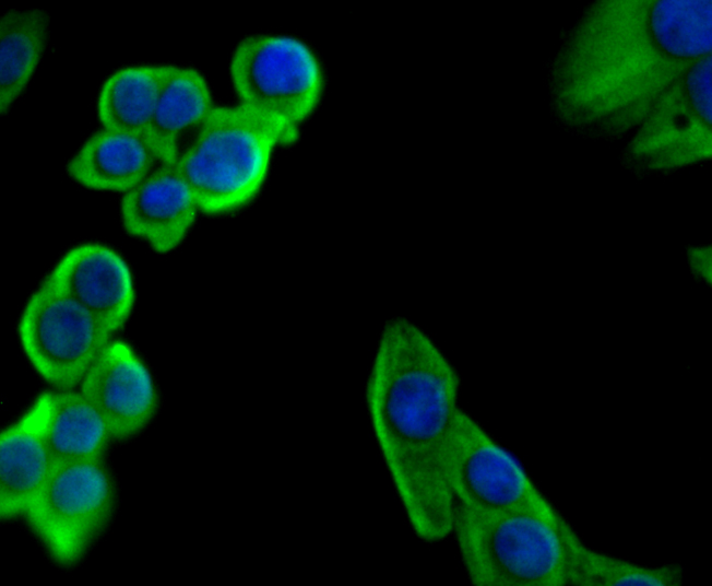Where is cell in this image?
I'll return each instance as SVG.
<instances>
[{"label":"cell","mask_w":712,"mask_h":586,"mask_svg":"<svg viewBox=\"0 0 712 586\" xmlns=\"http://www.w3.org/2000/svg\"><path fill=\"white\" fill-rule=\"evenodd\" d=\"M568 586H678L679 565H644L589 548L571 529L568 537Z\"/></svg>","instance_id":"obj_19"},{"label":"cell","mask_w":712,"mask_h":586,"mask_svg":"<svg viewBox=\"0 0 712 586\" xmlns=\"http://www.w3.org/2000/svg\"><path fill=\"white\" fill-rule=\"evenodd\" d=\"M229 78L238 103L276 122L290 140L324 90L319 57L288 34L254 33L240 39L230 56Z\"/></svg>","instance_id":"obj_5"},{"label":"cell","mask_w":712,"mask_h":586,"mask_svg":"<svg viewBox=\"0 0 712 586\" xmlns=\"http://www.w3.org/2000/svg\"><path fill=\"white\" fill-rule=\"evenodd\" d=\"M49 13L9 9L0 16V112L7 113L33 78L47 47Z\"/></svg>","instance_id":"obj_17"},{"label":"cell","mask_w":712,"mask_h":586,"mask_svg":"<svg viewBox=\"0 0 712 586\" xmlns=\"http://www.w3.org/2000/svg\"><path fill=\"white\" fill-rule=\"evenodd\" d=\"M57 465L41 394L0 434V517H24Z\"/></svg>","instance_id":"obj_13"},{"label":"cell","mask_w":712,"mask_h":586,"mask_svg":"<svg viewBox=\"0 0 712 586\" xmlns=\"http://www.w3.org/2000/svg\"><path fill=\"white\" fill-rule=\"evenodd\" d=\"M78 388L102 413L115 440L141 433L159 408V392L151 370L131 344L115 338Z\"/></svg>","instance_id":"obj_10"},{"label":"cell","mask_w":712,"mask_h":586,"mask_svg":"<svg viewBox=\"0 0 712 586\" xmlns=\"http://www.w3.org/2000/svg\"><path fill=\"white\" fill-rule=\"evenodd\" d=\"M690 266L697 274L705 280L711 276V247L709 245H697L688 250Z\"/></svg>","instance_id":"obj_20"},{"label":"cell","mask_w":712,"mask_h":586,"mask_svg":"<svg viewBox=\"0 0 712 586\" xmlns=\"http://www.w3.org/2000/svg\"><path fill=\"white\" fill-rule=\"evenodd\" d=\"M24 355L54 389L76 388L114 339L96 317L45 278L17 321Z\"/></svg>","instance_id":"obj_9"},{"label":"cell","mask_w":712,"mask_h":586,"mask_svg":"<svg viewBox=\"0 0 712 586\" xmlns=\"http://www.w3.org/2000/svg\"><path fill=\"white\" fill-rule=\"evenodd\" d=\"M169 66L138 63L111 72L97 96V116L102 127L146 134Z\"/></svg>","instance_id":"obj_18"},{"label":"cell","mask_w":712,"mask_h":586,"mask_svg":"<svg viewBox=\"0 0 712 586\" xmlns=\"http://www.w3.org/2000/svg\"><path fill=\"white\" fill-rule=\"evenodd\" d=\"M41 396L46 436L57 462L105 458L115 437L102 413L78 387Z\"/></svg>","instance_id":"obj_16"},{"label":"cell","mask_w":712,"mask_h":586,"mask_svg":"<svg viewBox=\"0 0 712 586\" xmlns=\"http://www.w3.org/2000/svg\"><path fill=\"white\" fill-rule=\"evenodd\" d=\"M460 394L459 372L422 326L405 316L383 324L366 378V409L402 511L425 542L452 534L455 502L443 461Z\"/></svg>","instance_id":"obj_2"},{"label":"cell","mask_w":712,"mask_h":586,"mask_svg":"<svg viewBox=\"0 0 712 586\" xmlns=\"http://www.w3.org/2000/svg\"><path fill=\"white\" fill-rule=\"evenodd\" d=\"M117 485L105 458L57 462L24 518L50 558L80 562L108 527Z\"/></svg>","instance_id":"obj_7"},{"label":"cell","mask_w":712,"mask_h":586,"mask_svg":"<svg viewBox=\"0 0 712 586\" xmlns=\"http://www.w3.org/2000/svg\"><path fill=\"white\" fill-rule=\"evenodd\" d=\"M159 163L145 133L102 127L70 157L67 173L90 189L123 194Z\"/></svg>","instance_id":"obj_14"},{"label":"cell","mask_w":712,"mask_h":586,"mask_svg":"<svg viewBox=\"0 0 712 586\" xmlns=\"http://www.w3.org/2000/svg\"><path fill=\"white\" fill-rule=\"evenodd\" d=\"M114 335L130 319L135 281L127 260L112 247L86 242L67 250L46 277Z\"/></svg>","instance_id":"obj_11"},{"label":"cell","mask_w":712,"mask_h":586,"mask_svg":"<svg viewBox=\"0 0 712 586\" xmlns=\"http://www.w3.org/2000/svg\"><path fill=\"white\" fill-rule=\"evenodd\" d=\"M561 515L480 513L455 505L452 534L476 586H568V537Z\"/></svg>","instance_id":"obj_4"},{"label":"cell","mask_w":712,"mask_h":586,"mask_svg":"<svg viewBox=\"0 0 712 586\" xmlns=\"http://www.w3.org/2000/svg\"><path fill=\"white\" fill-rule=\"evenodd\" d=\"M621 161L661 175L712 159V55L689 68L624 140Z\"/></svg>","instance_id":"obj_6"},{"label":"cell","mask_w":712,"mask_h":586,"mask_svg":"<svg viewBox=\"0 0 712 586\" xmlns=\"http://www.w3.org/2000/svg\"><path fill=\"white\" fill-rule=\"evenodd\" d=\"M712 55L711 0H595L548 65L551 115L572 136L624 141L689 68Z\"/></svg>","instance_id":"obj_1"},{"label":"cell","mask_w":712,"mask_h":586,"mask_svg":"<svg viewBox=\"0 0 712 586\" xmlns=\"http://www.w3.org/2000/svg\"><path fill=\"white\" fill-rule=\"evenodd\" d=\"M200 212L175 161L159 163L120 201L124 230L161 254L173 251L186 239Z\"/></svg>","instance_id":"obj_12"},{"label":"cell","mask_w":712,"mask_h":586,"mask_svg":"<svg viewBox=\"0 0 712 586\" xmlns=\"http://www.w3.org/2000/svg\"><path fill=\"white\" fill-rule=\"evenodd\" d=\"M289 141L281 126L239 103L215 106L175 162L201 212L227 214L258 196L275 149Z\"/></svg>","instance_id":"obj_3"},{"label":"cell","mask_w":712,"mask_h":586,"mask_svg":"<svg viewBox=\"0 0 712 586\" xmlns=\"http://www.w3.org/2000/svg\"><path fill=\"white\" fill-rule=\"evenodd\" d=\"M443 471L455 505L480 513L561 516L520 460L463 409L451 431Z\"/></svg>","instance_id":"obj_8"},{"label":"cell","mask_w":712,"mask_h":586,"mask_svg":"<svg viewBox=\"0 0 712 586\" xmlns=\"http://www.w3.org/2000/svg\"><path fill=\"white\" fill-rule=\"evenodd\" d=\"M214 107L209 81L201 71L170 65L146 129L159 160L176 161L183 134L195 131Z\"/></svg>","instance_id":"obj_15"}]
</instances>
